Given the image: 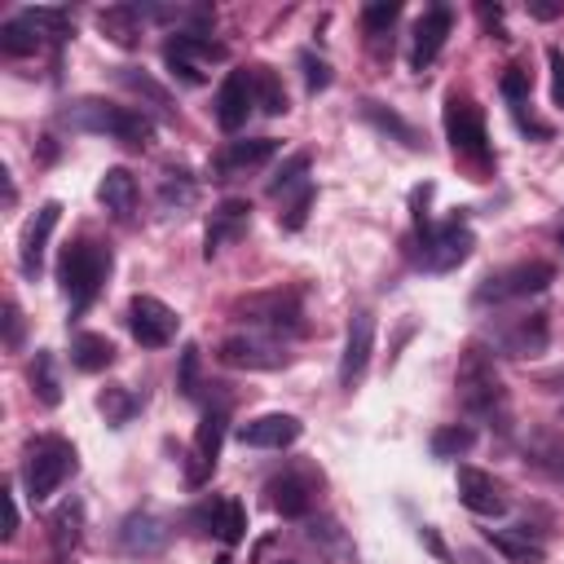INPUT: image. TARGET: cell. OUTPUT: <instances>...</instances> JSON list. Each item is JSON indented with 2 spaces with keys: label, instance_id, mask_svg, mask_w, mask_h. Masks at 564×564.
Returning a JSON list of instances; mask_svg holds the SVG:
<instances>
[{
  "label": "cell",
  "instance_id": "cell-51",
  "mask_svg": "<svg viewBox=\"0 0 564 564\" xmlns=\"http://www.w3.org/2000/svg\"><path fill=\"white\" fill-rule=\"evenodd\" d=\"M542 388H555V392H564V370H555V375H542Z\"/></svg>",
  "mask_w": 564,
  "mask_h": 564
},
{
  "label": "cell",
  "instance_id": "cell-52",
  "mask_svg": "<svg viewBox=\"0 0 564 564\" xmlns=\"http://www.w3.org/2000/svg\"><path fill=\"white\" fill-rule=\"evenodd\" d=\"M419 538H423V542H427V546H432V551H436V555H441V560H445V546H441V542H436V533H432V529H423V533H419Z\"/></svg>",
  "mask_w": 564,
  "mask_h": 564
},
{
  "label": "cell",
  "instance_id": "cell-38",
  "mask_svg": "<svg viewBox=\"0 0 564 564\" xmlns=\"http://www.w3.org/2000/svg\"><path fill=\"white\" fill-rule=\"evenodd\" d=\"M115 79H119L128 93H137V97H145V101H154V106L172 110V97H167V88H163V84H154L145 70H137V66H119V70H115Z\"/></svg>",
  "mask_w": 564,
  "mask_h": 564
},
{
  "label": "cell",
  "instance_id": "cell-30",
  "mask_svg": "<svg viewBox=\"0 0 564 564\" xmlns=\"http://www.w3.org/2000/svg\"><path fill=\"white\" fill-rule=\"evenodd\" d=\"M70 361H75V370L97 375V370H106L115 361V344L106 335H97V330H79L70 339Z\"/></svg>",
  "mask_w": 564,
  "mask_h": 564
},
{
  "label": "cell",
  "instance_id": "cell-11",
  "mask_svg": "<svg viewBox=\"0 0 564 564\" xmlns=\"http://www.w3.org/2000/svg\"><path fill=\"white\" fill-rule=\"evenodd\" d=\"M128 326H132L137 344H145V348H167V344L176 339V330H181V317H176L163 300H154V295H132V304H128Z\"/></svg>",
  "mask_w": 564,
  "mask_h": 564
},
{
  "label": "cell",
  "instance_id": "cell-7",
  "mask_svg": "<svg viewBox=\"0 0 564 564\" xmlns=\"http://www.w3.org/2000/svg\"><path fill=\"white\" fill-rule=\"evenodd\" d=\"M419 242H423L419 264H423V269H432V273H449V269H458V264L471 256L476 234H471L467 216H463V212H454L445 225L423 229V234H419Z\"/></svg>",
  "mask_w": 564,
  "mask_h": 564
},
{
  "label": "cell",
  "instance_id": "cell-48",
  "mask_svg": "<svg viewBox=\"0 0 564 564\" xmlns=\"http://www.w3.org/2000/svg\"><path fill=\"white\" fill-rule=\"evenodd\" d=\"M560 13H564L560 0H529V18H538V22H551V18H560Z\"/></svg>",
  "mask_w": 564,
  "mask_h": 564
},
{
  "label": "cell",
  "instance_id": "cell-37",
  "mask_svg": "<svg viewBox=\"0 0 564 564\" xmlns=\"http://www.w3.org/2000/svg\"><path fill=\"white\" fill-rule=\"evenodd\" d=\"M476 445V427L471 423H441L436 432H432V454L436 458H458V454H467Z\"/></svg>",
  "mask_w": 564,
  "mask_h": 564
},
{
  "label": "cell",
  "instance_id": "cell-45",
  "mask_svg": "<svg viewBox=\"0 0 564 564\" xmlns=\"http://www.w3.org/2000/svg\"><path fill=\"white\" fill-rule=\"evenodd\" d=\"M176 388H181V397H198V348L194 344H185V352H181Z\"/></svg>",
  "mask_w": 564,
  "mask_h": 564
},
{
  "label": "cell",
  "instance_id": "cell-49",
  "mask_svg": "<svg viewBox=\"0 0 564 564\" xmlns=\"http://www.w3.org/2000/svg\"><path fill=\"white\" fill-rule=\"evenodd\" d=\"M18 533V498H13V489H4V529H0V538L9 542Z\"/></svg>",
  "mask_w": 564,
  "mask_h": 564
},
{
  "label": "cell",
  "instance_id": "cell-39",
  "mask_svg": "<svg viewBox=\"0 0 564 564\" xmlns=\"http://www.w3.org/2000/svg\"><path fill=\"white\" fill-rule=\"evenodd\" d=\"M97 410L106 414V423H115V427H123L132 414H137V397L123 388V383H115V388H106L101 397H97Z\"/></svg>",
  "mask_w": 564,
  "mask_h": 564
},
{
  "label": "cell",
  "instance_id": "cell-15",
  "mask_svg": "<svg viewBox=\"0 0 564 564\" xmlns=\"http://www.w3.org/2000/svg\"><path fill=\"white\" fill-rule=\"evenodd\" d=\"M189 524H194L198 533H216L225 546H234V542H242V533H247V511H242L238 498H212V502H198V507L189 511Z\"/></svg>",
  "mask_w": 564,
  "mask_h": 564
},
{
  "label": "cell",
  "instance_id": "cell-24",
  "mask_svg": "<svg viewBox=\"0 0 564 564\" xmlns=\"http://www.w3.org/2000/svg\"><path fill=\"white\" fill-rule=\"evenodd\" d=\"M97 203H101L110 216L128 220L132 207H137V176H132L128 167H106L101 181H97Z\"/></svg>",
  "mask_w": 564,
  "mask_h": 564
},
{
  "label": "cell",
  "instance_id": "cell-13",
  "mask_svg": "<svg viewBox=\"0 0 564 564\" xmlns=\"http://www.w3.org/2000/svg\"><path fill=\"white\" fill-rule=\"evenodd\" d=\"M546 339H551V322H546V313H524V317H511V322L498 326L494 348H498V357L520 361V357H538V352H546Z\"/></svg>",
  "mask_w": 564,
  "mask_h": 564
},
{
  "label": "cell",
  "instance_id": "cell-21",
  "mask_svg": "<svg viewBox=\"0 0 564 564\" xmlns=\"http://www.w3.org/2000/svg\"><path fill=\"white\" fill-rule=\"evenodd\" d=\"M278 154V141L273 137H247V141H229L220 154H216V172L229 181V176H242L260 163H269Z\"/></svg>",
  "mask_w": 564,
  "mask_h": 564
},
{
  "label": "cell",
  "instance_id": "cell-46",
  "mask_svg": "<svg viewBox=\"0 0 564 564\" xmlns=\"http://www.w3.org/2000/svg\"><path fill=\"white\" fill-rule=\"evenodd\" d=\"M546 62H551V101L564 106V48H551Z\"/></svg>",
  "mask_w": 564,
  "mask_h": 564
},
{
  "label": "cell",
  "instance_id": "cell-26",
  "mask_svg": "<svg viewBox=\"0 0 564 564\" xmlns=\"http://www.w3.org/2000/svg\"><path fill=\"white\" fill-rule=\"evenodd\" d=\"M84 538V502L79 498H66L53 516H48V542L57 555H70Z\"/></svg>",
  "mask_w": 564,
  "mask_h": 564
},
{
  "label": "cell",
  "instance_id": "cell-43",
  "mask_svg": "<svg viewBox=\"0 0 564 564\" xmlns=\"http://www.w3.org/2000/svg\"><path fill=\"white\" fill-rule=\"evenodd\" d=\"M308 207H313V185H304V189L282 207V216H278V220H282V229H291V234H295V229L308 220Z\"/></svg>",
  "mask_w": 564,
  "mask_h": 564
},
{
  "label": "cell",
  "instance_id": "cell-42",
  "mask_svg": "<svg viewBox=\"0 0 564 564\" xmlns=\"http://www.w3.org/2000/svg\"><path fill=\"white\" fill-rule=\"evenodd\" d=\"M300 75H304V88H308V93L330 88V66H326V57H317L313 48L300 53Z\"/></svg>",
  "mask_w": 564,
  "mask_h": 564
},
{
  "label": "cell",
  "instance_id": "cell-47",
  "mask_svg": "<svg viewBox=\"0 0 564 564\" xmlns=\"http://www.w3.org/2000/svg\"><path fill=\"white\" fill-rule=\"evenodd\" d=\"M4 344H9V348H18V344H22V313H18V304H13V300L4 304Z\"/></svg>",
  "mask_w": 564,
  "mask_h": 564
},
{
  "label": "cell",
  "instance_id": "cell-44",
  "mask_svg": "<svg viewBox=\"0 0 564 564\" xmlns=\"http://www.w3.org/2000/svg\"><path fill=\"white\" fill-rule=\"evenodd\" d=\"M529 70L524 66H507V75H502V97L511 101V106H524L529 101Z\"/></svg>",
  "mask_w": 564,
  "mask_h": 564
},
{
  "label": "cell",
  "instance_id": "cell-14",
  "mask_svg": "<svg viewBox=\"0 0 564 564\" xmlns=\"http://www.w3.org/2000/svg\"><path fill=\"white\" fill-rule=\"evenodd\" d=\"M172 542V524L154 511H128L119 520V551L123 555H159Z\"/></svg>",
  "mask_w": 564,
  "mask_h": 564
},
{
  "label": "cell",
  "instance_id": "cell-4",
  "mask_svg": "<svg viewBox=\"0 0 564 564\" xmlns=\"http://www.w3.org/2000/svg\"><path fill=\"white\" fill-rule=\"evenodd\" d=\"M75 471V445L62 436H35L22 449V485L31 502H44L62 489V480Z\"/></svg>",
  "mask_w": 564,
  "mask_h": 564
},
{
  "label": "cell",
  "instance_id": "cell-40",
  "mask_svg": "<svg viewBox=\"0 0 564 564\" xmlns=\"http://www.w3.org/2000/svg\"><path fill=\"white\" fill-rule=\"evenodd\" d=\"M397 18H401V4H397V0H370V4L361 9V26H366L370 40H383Z\"/></svg>",
  "mask_w": 564,
  "mask_h": 564
},
{
  "label": "cell",
  "instance_id": "cell-29",
  "mask_svg": "<svg viewBox=\"0 0 564 564\" xmlns=\"http://www.w3.org/2000/svg\"><path fill=\"white\" fill-rule=\"evenodd\" d=\"M97 22H101V31H106L119 48H132V44H137V35H141L145 13H141V4H110V9H101V13H97Z\"/></svg>",
  "mask_w": 564,
  "mask_h": 564
},
{
  "label": "cell",
  "instance_id": "cell-19",
  "mask_svg": "<svg viewBox=\"0 0 564 564\" xmlns=\"http://www.w3.org/2000/svg\"><path fill=\"white\" fill-rule=\"evenodd\" d=\"M251 106H256L251 70H229L225 84H220V93H216V123H220L225 132H238V128L247 123Z\"/></svg>",
  "mask_w": 564,
  "mask_h": 564
},
{
  "label": "cell",
  "instance_id": "cell-5",
  "mask_svg": "<svg viewBox=\"0 0 564 564\" xmlns=\"http://www.w3.org/2000/svg\"><path fill=\"white\" fill-rule=\"evenodd\" d=\"M555 282V264L546 260H520V264H507L498 273H485L471 291V308H498L507 300H524V295H538Z\"/></svg>",
  "mask_w": 564,
  "mask_h": 564
},
{
  "label": "cell",
  "instance_id": "cell-1",
  "mask_svg": "<svg viewBox=\"0 0 564 564\" xmlns=\"http://www.w3.org/2000/svg\"><path fill=\"white\" fill-rule=\"evenodd\" d=\"M110 247L93 242V238H75L62 247V260H57V282H62V295L70 300V313H84L97 291L106 286L110 278Z\"/></svg>",
  "mask_w": 564,
  "mask_h": 564
},
{
  "label": "cell",
  "instance_id": "cell-6",
  "mask_svg": "<svg viewBox=\"0 0 564 564\" xmlns=\"http://www.w3.org/2000/svg\"><path fill=\"white\" fill-rule=\"evenodd\" d=\"M234 317L256 326L260 335H300L304 322H300V300L295 291H260V295H247L234 304Z\"/></svg>",
  "mask_w": 564,
  "mask_h": 564
},
{
  "label": "cell",
  "instance_id": "cell-20",
  "mask_svg": "<svg viewBox=\"0 0 564 564\" xmlns=\"http://www.w3.org/2000/svg\"><path fill=\"white\" fill-rule=\"evenodd\" d=\"M458 502L467 507V511H476V516H502L507 511V498H502V485L489 476V471H480V467H458Z\"/></svg>",
  "mask_w": 564,
  "mask_h": 564
},
{
  "label": "cell",
  "instance_id": "cell-22",
  "mask_svg": "<svg viewBox=\"0 0 564 564\" xmlns=\"http://www.w3.org/2000/svg\"><path fill=\"white\" fill-rule=\"evenodd\" d=\"M247 220H251V203L247 198H225L216 212H212V225H207V247H203V256L212 260L225 242H234V238H242L247 234Z\"/></svg>",
  "mask_w": 564,
  "mask_h": 564
},
{
  "label": "cell",
  "instance_id": "cell-2",
  "mask_svg": "<svg viewBox=\"0 0 564 564\" xmlns=\"http://www.w3.org/2000/svg\"><path fill=\"white\" fill-rule=\"evenodd\" d=\"M62 123L75 128V132L115 137L123 145H150V137H154V119L150 115H141L132 106H110V101H97V97H84V101L66 106Z\"/></svg>",
  "mask_w": 564,
  "mask_h": 564
},
{
  "label": "cell",
  "instance_id": "cell-36",
  "mask_svg": "<svg viewBox=\"0 0 564 564\" xmlns=\"http://www.w3.org/2000/svg\"><path fill=\"white\" fill-rule=\"evenodd\" d=\"M22 18L40 31V40H53V44H62V40H70V13L66 9H53V4H35V9H22Z\"/></svg>",
  "mask_w": 564,
  "mask_h": 564
},
{
  "label": "cell",
  "instance_id": "cell-50",
  "mask_svg": "<svg viewBox=\"0 0 564 564\" xmlns=\"http://www.w3.org/2000/svg\"><path fill=\"white\" fill-rule=\"evenodd\" d=\"M511 110H516V123H520L524 132H533V137H551V123H542V119L524 115V106H511Z\"/></svg>",
  "mask_w": 564,
  "mask_h": 564
},
{
  "label": "cell",
  "instance_id": "cell-28",
  "mask_svg": "<svg viewBox=\"0 0 564 564\" xmlns=\"http://www.w3.org/2000/svg\"><path fill=\"white\" fill-rule=\"evenodd\" d=\"M264 494H269V507L278 511V516H286V520H295V516H308V485L300 480V476H273L269 485H264Z\"/></svg>",
  "mask_w": 564,
  "mask_h": 564
},
{
  "label": "cell",
  "instance_id": "cell-31",
  "mask_svg": "<svg viewBox=\"0 0 564 564\" xmlns=\"http://www.w3.org/2000/svg\"><path fill=\"white\" fill-rule=\"evenodd\" d=\"M489 542L511 564H542V542H533L524 524H516V529H489Z\"/></svg>",
  "mask_w": 564,
  "mask_h": 564
},
{
  "label": "cell",
  "instance_id": "cell-10",
  "mask_svg": "<svg viewBox=\"0 0 564 564\" xmlns=\"http://www.w3.org/2000/svg\"><path fill=\"white\" fill-rule=\"evenodd\" d=\"M216 357H220L225 366H234V370H278V366L291 361V357H286V344L273 339V335H260V330L220 339Z\"/></svg>",
  "mask_w": 564,
  "mask_h": 564
},
{
  "label": "cell",
  "instance_id": "cell-33",
  "mask_svg": "<svg viewBox=\"0 0 564 564\" xmlns=\"http://www.w3.org/2000/svg\"><path fill=\"white\" fill-rule=\"evenodd\" d=\"M26 379H31V392H35V401L40 405H62V379H57V366H53V352H35L31 357V370H26Z\"/></svg>",
  "mask_w": 564,
  "mask_h": 564
},
{
  "label": "cell",
  "instance_id": "cell-53",
  "mask_svg": "<svg viewBox=\"0 0 564 564\" xmlns=\"http://www.w3.org/2000/svg\"><path fill=\"white\" fill-rule=\"evenodd\" d=\"M282 564H295V560H282Z\"/></svg>",
  "mask_w": 564,
  "mask_h": 564
},
{
  "label": "cell",
  "instance_id": "cell-16",
  "mask_svg": "<svg viewBox=\"0 0 564 564\" xmlns=\"http://www.w3.org/2000/svg\"><path fill=\"white\" fill-rule=\"evenodd\" d=\"M57 220H62V203H57V198H48V203H40V212L31 216V225L22 229L18 264H22V273H26V278H40V269H44V251H48V238H53Z\"/></svg>",
  "mask_w": 564,
  "mask_h": 564
},
{
  "label": "cell",
  "instance_id": "cell-12",
  "mask_svg": "<svg viewBox=\"0 0 564 564\" xmlns=\"http://www.w3.org/2000/svg\"><path fill=\"white\" fill-rule=\"evenodd\" d=\"M370 352H375V317L366 308H357L348 317V330H344V352H339V388H357L370 370Z\"/></svg>",
  "mask_w": 564,
  "mask_h": 564
},
{
  "label": "cell",
  "instance_id": "cell-32",
  "mask_svg": "<svg viewBox=\"0 0 564 564\" xmlns=\"http://www.w3.org/2000/svg\"><path fill=\"white\" fill-rule=\"evenodd\" d=\"M194 198H198V181L185 167H167L159 181V207L163 212H189Z\"/></svg>",
  "mask_w": 564,
  "mask_h": 564
},
{
  "label": "cell",
  "instance_id": "cell-34",
  "mask_svg": "<svg viewBox=\"0 0 564 564\" xmlns=\"http://www.w3.org/2000/svg\"><path fill=\"white\" fill-rule=\"evenodd\" d=\"M251 93L260 115H286V88L273 66H251Z\"/></svg>",
  "mask_w": 564,
  "mask_h": 564
},
{
  "label": "cell",
  "instance_id": "cell-27",
  "mask_svg": "<svg viewBox=\"0 0 564 564\" xmlns=\"http://www.w3.org/2000/svg\"><path fill=\"white\" fill-rule=\"evenodd\" d=\"M524 454H529L533 467H542V471H551V476L564 480V432H555V427H533V432L524 436Z\"/></svg>",
  "mask_w": 564,
  "mask_h": 564
},
{
  "label": "cell",
  "instance_id": "cell-17",
  "mask_svg": "<svg viewBox=\"0 0 564 564\" xmlns=\"http://www.w3.org/2000/svg\"><path fill=\"white\" fill-rule=\"evenodd\" d=\"M300 432H304V423H300L295 414L273 410V414H256V419H247V423L238 427V441L251 445V449H286V445L300 441Z\"/></svg>",
  "mask_w": 564,
  "mask_h": 564
},
{
  "label": "cell",
  "instance_id": "cell-18",
  "mask_svg": "<svg viewBox=\"0 0 564 564\" xmlns=\"http://www.w3.org/2000/svg\"><path fill=\"white\" fill-rule=\"evenodd\" d=\"M449 22H454L449 4H432V9H423V18L414 22V44H410V66H414V70H423V66L436 62V53L445 48Z\"/></svg>",
  "mask_w": 564,
  "mask_h": 564
},
{
  "label": "cell",
  "instance_id": "cell-9",
  "mask_svg": "<svg viewBox=\"0 0 564 564\" xmlns=\"http://www.w3.org/2000/svg\"><path fill=\"white\" fill-rule=\"evenodd\" d=\"M225 432H229V410L225 405H207V414L198 419V432H194V445H189V463H185V480L198 489L212 480L216 471V458H220V445H225Z\"/></svg>",
  "mask_w": 564,
  "mask_h": 564
},
{
  "label": "cell",
  "instance_id": "cell-3",
  "mask_svg": "<svg viewBox=\"0 0 564 564\" xmlns=\"http://www.w3.org/2000/svg\"><path fill=\"white\" fill-rule=\"evenodd\" d=\"M458 401L471 419H507V388L494 370V352L467 348L458 361Z\"/></svg>",
  "mask_w": 564,
  "mask_h": 564
},
{
  "label": "cell",
  "instance_id": "cell-23",
  "mask_svg": "<svg viewBox=\"0 0 564 564\" xmlns=\"http://www.w3.org/2000/svg\"><path fill=\"white\" fill-rule=\"evenodd\" d=\"M225 57H229V48L212 35H172L163 44V62H181V66H194V70H203L212 62H225Z\"/></svg>",
  "mask_w": 564,
  "mask_h": 564
},
{
  "label": "cell",
  "instance_id": "cell-35",
  "mask_svg": "<svg viewBox=\"0 0 564 564\" xmlns=\"http://www.w3.org/2000/svg\"><path fill=\"white\" fill-rule=\"evenodd\" d=\"M44 40H40V31L18 13V18H9L4 26H0V53L4 57H31L35 48H40Z\"/></svg>",
  "mask_w": 564,
  "mask_h": 564
},
{
  "label": "cell",
  "instance_id": "cell-25",
  "mask_svg": "<svg viewBox=\"0 0 564 564\" xmlns=\"http://www.w3.org/2000/svg\"><path fill=\"white\" fill-rule=\"evenodd\" d=\"M361 119L375 128V132H383V137H392V141H401L405 150H419L423 145V137H419V128L410 123V119H401L392 106H383V101H361Z\"/></svg>",
  "mask_w": 564,
  "mask_h": 564
},
{
  "label": "cell",
  "instance_id": "cell-8",
  "mask_svg": "<svg viewBox=\"0 0 564 564\" xmlns=\"http://www.w3.org/2000/svg\"><path fill=\"white\" fill-rule=\"evenodd\" d=\"M445 137L454 145V154L485 163L489 159V132H485V110L471 97L449 93L445 97Z\"/></svg>",
  "mask_w": 564,
  "mask_h": 564
},
{
  "label": "cell",
  "instance_id": "cell-41",
  "mask_svg": "<svg viewBox=\"0 0 564 564\" xmlns=\"http://www.w3.org/2000/svg\"><path fill=\"white\" fill-rule=\"evenodd\" d=\"M304 172H308V154L300 150V154H291L286 163H278V172H273V181H269V194H291L295 185H308Z\"/></svg>",
  "mask_w": 564,
  "mask_h": 564
}]
</instances>
